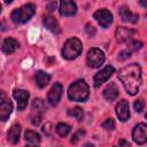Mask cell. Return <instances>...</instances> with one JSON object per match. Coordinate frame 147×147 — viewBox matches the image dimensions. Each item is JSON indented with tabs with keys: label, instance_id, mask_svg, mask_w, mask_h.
<instances>
[{
	"label": "cell",
	"instance_id": "6da1fadb",
	"mask_svg": "<svg viewBox=\"0 0 147 147\" xmlns=\"http://www.w3.org/2000/svg\"><path fill=\"white\" fill-rule=\"evenodd\" d=\"M118 79L130 95H136L142 83L141 68L138 63H131L118 71Z\"/></svg>",
	"mask_w": 147,
	"mask_h": 147
},
{
	"label": "cell",
	"instance_id": "7a4b0ae2",
	"mask_svg": "<svg viewBox=\"0 0 147 147\" xmlns=\"http://www.w3.org/2000/svg\"><path fill=\"white\" fill-rule=\"evenodd\" d=\"M88 94H90L88 85L83 79H78L74 82L68 90V98L71 101L83 102L88 98Z\"/></svg>",
	"mask_w": 147,
	"mask_h": 147
},
{
	"label": "cell",
	"instance_id": "3957f363",
	"mask_svg": "<svg viewBox=\"0 0 147 147\" xmlns=\"http://www.w3.org/2000/svg\"><path fill=\"white\" fill-rule=\"evenodd\" d=\"M82 49L83 45L80 40L77 38H70L64 42L62 48V56L67 60H74L82 53Z\"/></svg>",
	"mask_w": 147,
	"mask_h": 147
},
{
	"label": "cell",
	"instance_id": "277c9868",
	"mask_svg": "<svg viewBox=\"0 0 147 147\" xmlns=\"http://www.w3.org/2000/svg\"><path fill=\"white\" fill-rule=\"evenodd\" d=\"M34 11H36V8H34V5L32 3H28V5H24L22 6L21 8L18 9H15L11 15H10V18L14 23H25L28 22L33 15H34Z\"/></svg>",
	"mask_w": 147,
	"mask_h": 147
},
{
	"label": "cell",
	"instance_id": "5b68a950",
	"mask_svg": "<svg viewBox=\"0 0 147 147\" xmlns=\"http://www.w3.org/2000/svg\"><path fill=\"white\" fill-rule=\"evenodd\" d=\"M105 62V54L99 48H91L86 56V63L90 68H99Z\"/></svg>",
	"mask_w": 147,
	"mask_h": 147
},
{
	"label": "cell",
	"instance_id": "8992f818",
	"mask_svg": "<svg viewBox=\"0 0 147 147\" xmlns=\"http://www.w3.org/2000/svg\"><path fill=\"white\" fill-rule=\"evenodd\" d=\"M132 138L136 144L144 145L147 141V126L145 123H139L132 131Z\"/></svg>",
	"mask_w": 147,
	"mask_h": 147
},
{
	"label": "cell",
	"instance_id": "52a82bcc",
	"mask_svg": "<svg viewBox=\"0 0 147 147\" xmlns=\"http://www.w3.org/2000/svg\"><path fill=\"white\" fill-rule=\"evenodd\" d=\"M114 72H115L114 67H111V65L105 67L101 71H99L98 74H95V76H94V78H93L94 86H95V87H99L101 84H103L105 82H107Z\"/></svg>",
	"mask_w": 147,
	"mask_h": 147
},
{
	"label": "cell",
	"instance_id": "ba28073f",
	"mask_svg": "<svg viewBox=\"0 0 147 147\" xmlns=\"http://www.w3.org/2000/svg\"><path fill=\"white\" fill-rule=\"evenodd\" d=\"M94 18L96 20V22L102 26V28H108L110 25V23L113 22V15L109 10L107 9H99L94 13Z\"/></svg>",
	"mask_w": 147,
	"mask_h": 147
},
{
	"label": "cell",
	"instance_id": "9c48e42d",
	"mask_svg": "<svg viewBox=\"0 0 147 147\" xmlns=\"http://www.w3.org/2000/svg\"><path fill=\"white\" fill-rule=\"evenodd\" d=\"M62 92H63V88H62V85L60 83H55L52 88L49 90L48 94H47V101L49 102V105L52 106H56L61 99V95H62Z\"/></svg>",
	"mask_w": 147,
	"mask_h": 147
},
{
	"label": "cell",
	"instance_id": "30bf717a",
	"mask_svg": "<svg viewBox=\"0 0 147 147\" xmlns=\"http://www.w3.org/2000/svg\"><path fill=\"white\" fill-rule=\"evenodd\" d=\"M77 11L74 0H60V14L62 16H72Z\"/></svg>",
	"mask_w": 147,
	"mask_h": 147
},
{
	"label": "cell",
	"instance_id": "8fae6325",
	"mask_svg": "<svg viewBox=\"0 0 147 147\" xmlns=\"http://www.w3.org/2000/svg\"><path fill=\"white\" fill-rule=\"evenodd\" d=\"M137 33L136 30H132V29H129V28H124V26H118L115 31V36H116V39L119 41V42H124V41H129L132 39V37Z\"/></svg>",
	"mask_w": 147,
	"mask_h": 147
},
{
	"label": "cell",
	"instance_id": "7c38bea8",
	"mask_svg": "<svg viewBox=\"0 0 147 147\" xmlns=\"http://www.w3.org/2000/svg\"><path fill=\"white\" fill-rule=\"evenodd\" d=\"M116 115L119 118V121L125 122L129 119L130 117V108H129V102L126 100H121L117 105H116Z\"/></svg>",
	"mask_w": 147,
	"mask_h": 147
},
{
	"label": "cell",
	"instance_id": "4fadbf2b",
	"mask_svg": "<svg viewBox=\"0 0 147 147\" xmlns=\"http://www.w3.org/2000/svg\"><path fill=\"white\" fill-rule=\"evenodd\" d=\"M13 96L15 98V100L17 101V108L18 110H24L26 105H28V100H29V93L24 90H15L13 93Z\"/></svg>",
	"mask_w": 147,
	"mask_h": 147
},
{
	"label": "cell",
	"instance_id": "5bb4252c",
	"mask_svg": "<svg viewBox=\"0 0 147 147\" xmlns=\"http://www.w3.org/2000/svg\"><path fill=\"white\" fill-rule=\"evenodd\" d=\"M118 13H119V16H121L122 21H124V22L137 23L138 20H139V15H138V14H133V13H131V10H130L127 7H125V6L121 7L119 10H118Z\"/></svg>",
	"mask_w": 147,
	"mask_h": 147
},
{
	"label": "cell",
	"instance_id": "9a60e30c",
	"mask_svg": "<svg viewBox=\"0 0 147 147\" xmlns=\"http://www.w3.org/2000/svg\"><path fill=\"white\" fill-rule=\"evenodd\" d=\"M13 110V103L10 100H3L0 103V121L1 122H6Z\"/></svg>",
	"mask_w": 147,
	"mask_h": 147
},
{
	"label": "cell",
	"instance_id": "2e32d148",
	"mask_svg": "<svg viewBox=\"0 0 147 147\" xmlns=\"http://www.w3.org/2000/svg\"><path fill=\"white\" fill-rule=\"evenodd\" d=\"M42 22H44V25L47 30H49V31H52L53 33H56V34L60 33V26H59V23L55 20V17H53L51 15L44 16Z\"/></svg>",
	"mask_w": 147,
	"mask_h": 147
},
{
	"label": "cell",
	"instance_id": "e0dca14e",
	"mask_svg": "<svg viewBox=\"0 0 147 147\" xmlns=\"http://www.w3.org/2000/svg\"><path fill=\"white\" fill-rule=\"evenodd\" d=\"M118 96V88L115 83H110L103 90V98L108 101H114Z\"/></svg>",
	"mask_w": 147,
	"mask_h": 147
},
{
	"label": "cell",
	"instance_id": "ac0fdd59",
	"mask_svg": "<svg viewBox=\"0 0 147 147\" xmlns=\"http://www.w3.org/2000/svg\"><path fill=\"white\" fill-rule=\"evenodd\" d=\"M17 48H18V41L16 39H14V38H7V39H5V41H3L2 46H1L2 52L6 53V54H11Z\"/></svg>",
	"mask_w": 147,
	"mask_h": 147
},
{
	"label": "cell",
	"instance_id": "d6986e66",
	"mask_svg": "<svg viewBox=\"0 0 147 147\" xmlns=\"http://www.w3.org/2000/svg\"><path fill=\"white\" fill-rule=\"evenodd\" d=\"M49 80H51V76L44 71H37L34 75V83L40 88L45 87L49 83Z\"/></svg>",
	"mask_w": 147,
	"mask_h": 147
},
{
	"label": "cell",
	"instance_id": "ffe728a7",
	"mask_svg": "<svg viewBox=\"0 0 147 147\" xmlns=\"http://www.w3.org/2000/svg\"><path fill=\"white\" fill-rule=\"evenodd\" d=\"M20 133H21V126L20 124H14L9 129L7 133V139L10 144H16L20 140Z\"/></svg>",
	"mask_w": 147,
	"mask_h": 147
},
{
	"label": "cell",
	"instance_id": "44dd1931",
	"mask_svg": "<svg viewBox=\"0 0 147 147\" xmlns=\"http://www.w3.org/2000/svg\"><path fill=\"white\" fill-rule=\"evenodd\" d=\"M24 138H25V141L28 142V145H38L40 142V136L34 132V131H31V130H26L25 133H24Z\"/></svg>",
	"mask_w": 147,
	"mask_h": 147
},
{
	"label": "cell",
	"instance_id": "7402d4cb",
	"mask_svg": "<svg viewBox=\"0 0 147 147\" xmlns=\"http://www.w3.org/2000/svg\"><path fill=\"white\" fill-rule=\"evenodd\" d=\"M31 109L33 111V114H42L44 110H45V103L41 99H34L32 101V106H31Z\"/></svg>",
	"mask_w": 147,
	"mask_h": 147
},
{
	"label": "cell",
	"instance_id": "603a6c76",
	"mask_svg": "<svg viewBox=\"0 0 147 147\" xmlns=\"http://www.w3.org/2000/svg\"><path fill=\"white\" fill-rule=\"evenodd\" d=\"M68 115L71 116V117H75L78 122L83 121V117H84V111L80 107H75V108H71L68 110Z\"/></svg>",
	"mask_w": 147,
	"mask_h": 147
},
{
	"label": "cell",
	"instance_id": "cb8c5ba5",
	"mask_svg": "<svg viewBox=\"0 0 147 147\" xmlns=\"http://www.w3.org/2000/svg\"><path fill=\"white\" fill-rule=\"evenodd\" d=\"M55 130H56V132H57V134H59L60 137H65V136H68V133L70 132L71 127H70V125H68V124H65V123H59V124L56 125Z\"/></svg>",
	"mask_w": 147,
	"mask_h": 147
},
{
	"label": "cell",
	"instance_id": "d4e9b609",
	"mask_svg": "<svg viewBox=\"0 0 147 147\" xmlns=\"http://www.w3.org/2000/svg\"><path fill=\"white\" fill-rule=\"evenodd\" d=\"M141 47H142V42L140 40H129V42H127V48L130 49V52L138 51Z\"/></svg>",
	"mask_w": 147,
	"mask_h": 147
},
{
	"label": "cell",
	"instance_id": "484cf974",
	"mask_svg": "<svg viewBox=\"0 0 147 147\" xmlns=\"http://www.w3.org/2000/svg\"><path fill=\"white\" fill-rule=\"evenodd\" d=\"M102 127L106 130H114L115 129V122L113 118H107L103 123H102Z\"/></svg>",
	"mask_w": 147,
	"mask_h": 147
},
{
	"label": "cell",
	"instance_id": "4316f807",
	"mask_svg": "<svg viewBox=\"0 0 147 147\" xmlns=\"http://www.w3.org/2000/svg\"><path fill=\"white\" fill-rule=\"evenodd\" d=\"M133 106H134V109H136L137 113H141L144 110V108H145V102H144L142 99H138V100H136Z\"/></svg>",
	"mask_w": 147,
	"mask_h": 147
},
{
	"label": "cell",
	"instance_id": "83f0119b",
	"mask_svg": "<svg viewBox=\"0 0 147 147\" xmlns=\"http://www.w3.org/2000/svg\"><path fill=\"white\" fill-rule=\"evenodd\" d=\"M83 136H85V131L83 130V129H80V130H78L74 136H72V139H71V142L72 144H76L80 138H83Z\"/></svg>",
	"mask_w": 147,
	"mask_h": 147
},
{
	"label": "cell",
	"instance_id": "f1b7e54d",
	"mask_svg": "<svg viewBox=\"0 0 147 147\" xmlns=\"http://www.w3.org/2000/svg\"><path fill=\"white\" fill-rule=\"evenodd\" d=\"M40 122H41V115L40 114H33L32 116H31V123L33 124V125H39L40 124Z\"/></svg>",
	"mask_w": 147,
	"mask_h": 147
},
{
	"label": "cell",
	"instance_id": "f546056e",
	"mask_svg": "<svg viewBox=\"0 0 147 147\" xmlns=\"http://www.w3.org/2000/svg\"><path fill=\"white\" fill-rule=\"evenodd\" d=\"M85 31H86V33H87L90 37H93V36L95 34V32H96V31H95V28H94L92 24H90V23H88V24H86Z\"/></svg>",
	"mask_w": 147,
	"mask_h": 147
},
{
	"label": "cell",
	"instance_id": "4dcf8cb0",
	"mask_svg": "<svg viewBox=\"0 0 147 147\" xmlns=\"http://www.w3.org/2000/svg\"><path fill=\"white\" fill-rule=\"evenodd\" d=\"M130 56H131V52H130V51H122V52L118 54V60L124 61V60L129 59Z\"/></svg>",
	"mask_w": 147,
	"mask_h": 147
},
{
	"label": "cell",
	"instance_id": "1f68e13d",
	"mask_svg": "<svg viewBox=\"0 0 147 147\" xmlns=\"http://www.w3.org/2000/svg\"><path fill=\"white\" fill-rule=\"evenodd\" d=\"M55 8H56V1H51V2L46 6V9H47L48 11H53Z\"/></svg>",
	"mask_w": 147,
	"mask_h": 147
},
{
	"label": "cell",
	"instance_id": "d6a6232c",
	"mask_svg": "<svg viewBox=\"0 0 147 147\" xmlns=\"http://www.w3.org/2000/svg\"><path fill=\"white\" fill-rule=\"evenodd\" d=\"M49 126H51V124H49V123H47L46 125H44V126H42V131H44L46 134H49Z\"/></svg>",
	"mask_w": 147,
	"mask_h": 147
},
{
	"label": "cell",
	"instance_id": "836d02e7",
	"mask_svg": "<svg viewBox=\"0 0 147 147\" xmlns=\"http://www.w3.org/2000/svg\"><path fill=\"white\" fill-rule=\"evenodd\" d=\"M119 145H124V146H130L131 144L129 141H125V140H119Z\"/></svg>",
	"mask_w": 147,
	"mask_h": 147
},
{
	"label": "cell",
	"instance_id": "e575fe53",
	"mask_svg": "<svg viewBox=\"0 0 147 147\" xmlns=\"http://www.w3.org/2000/svg\"><path fill=\"white\" fill-rule=\"evenodd\" d=\"M139 2H140V5L145 8V7H147V0H139Z\"/></svg>",
	"mask_w": 147,
	"mask_h": 147
},
{
	"label": "cell",
	"instance_id": "d590c367",
	"mask_svg": "<svg viewBox=\"0 0 147 147\" xmlns=\"http://www.w3.org/2000/svg\"><path fill=\"white\" fill-rule=\"evenodd\" d=\"M11 1H13V0H5V2H6V3H10Z\"/></svg>",
	"mask_w": 147,
	"mask_h": 147
},
{
	"label": "cell",
	"instance_id": "8d00e7d4",
	"mask_svg": "<svg viewBox=\"0 0 147 147\" xmlns=\"http://www.w3.org/2000/svg\"><path fill=\"white\" fill-rule=\"evenodd\" d=\"M0 11H1V5H0Z\"/></svg>",
	"mask_w": 147,
	"mask_h": 147
},
{
	"label": "cell",
	"instance_id": "74e56055",
	"mask_svg": "<svg viewBox=\"0 0 147 147\" xmlns=\"http://www.w3.org/2000/svg\"><path fill=\"white\" fill-rule=\"evenodd\" d=\"M0 96H1V91H0Z\"/></svg>",
	"mask_w": 147,
	"mask_h": 147
}]
</instances>
